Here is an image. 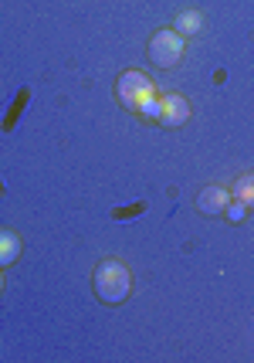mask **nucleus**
<instances>
[{
    "label": "nucleus",
    "mask_w": 254,
    "mask_h": 363,
    "mask_svg": "<svg viewBox=\"0 0 254 363\" xmlns=\"http://www.w3.org/2000/svg\"><path fill=\"white\" fill-rule=\"evenodd\" d=\"M224 214H227V221L241 224V221H244V214H248V207L241 204V201H231V204L224 207Z\"/></svg>",
    "instance_id": "nucleus-10"
},
{
    "label": "nucleus",
    "mask_w": 254,
    "mask_h": 363,
    "mask_svg": "<svg viewBox=\"0 0 254 363\" xmlns=\"http://www.w3.org/2000/svg\"><path fill=\"white\" fill-rule=\"evenodd\" d=\"M92 289H96V296L105 306H119L132 292V272L119 258H102L96 265V272H92Z\"/></svg>",
    "instance_id": "nucleus-1"
},
{
    "label": "nucleus",
    "mask_w": 254,
    "mask_h": 363,
    "mask_svg": "<svg viewBox=\"0 0 254 363\" xmlns=\"http://www.w3.org/2000/svg\"><path fill=\"white\" fill-rule=\"evenodd\" d=\"M190 119V102L183 95H159V123L163 126H183Z\"/></svg>",
    "instance_id": "nucleus-4"
},
{
    "label": "nucleus",
    "mask_w": 254,
    "mask_h": 363,
    "mask_svg": "<svg viewBox=\"0 0 254 363\" xmlns=\"http://www.w3.org/2000/svg\"><path fill=\"white\" fill-rule=\"evenodd\" d=\"M187 55V38L176 28H163L149 38V62L156 68H176Z\"/></svg>",
    "instance_id": "nucleus-2"
},
{
    "label": "nucleus",
    "mask_w": 254,
    "mask_h": 363,
    "mask_svg": "<svg viewBox=\"0 0 254 363\" xmlns=\"http://www.w3.org/2000/svg\"><path fill=\"white\" fill-rule=\"evenodd\" d=\"M136 116H143V119H149V123H159V95L146 99L143 106L136 109Z\"/></svg>",
    "instance_id": "nucleus-9"
},
{
    "label": "nucleus",
    "mask_w": 254,
    "mask_h": 363,
    "mask_svg": "<svg viewBox=\"0 0 254 363\" xmlns=\"http://www.w3.org/2000/svg\"><path fill=\"white\" fill-rule=\"evenodd\" d=\"M173 28L183 34V38H190V34H197L204 28V14H200V11H180L173 21Z\"/></svg>",
    "instance_id": "nucleus-7"
},
{
    "label": "nucleus",
    "mask_w": 254,
    "mask_h": 363,
    "mask_svg": "<svg viewBox=\"0 0 254 363\" xmlns=\"http://www.w3.org/2000/svg\"><path fill=\"white\" fill-rule=\"evenodd\" d=\"M115 95H119V102H122L126 109L136 112L146 99H153V95H156V85L149 82V75L136 72V68H129V72H122L119 82H115Z\"/></svg>",
    "instance_id": "nucleus-3"
},
{
    "label": "nucleus",
    "mask_w": 254,
    "mask_h": 363,
    "mask_svg": "<svg viewBox=\"0 0 254 363\" xmlns=\"http://www.w3.org/2000/svg\"><path fill=\"white\" fill-rule=\"evenodd\" d=\"M231 194H234V201H241L244 207H254V174H241L238 180H234Z\"/></svg>",
    "instance_id": "nucleus-8"
},
{
    "label": "nucleus",
    "mask_w": 254,
    "mask_h": 363,
    "mask_svg": "<svg viewBox=\"0 0 254 363\" xmlns=\"http://www.w3.org/2000/svg\"><path fill=\"white\" fill-rule=\"evenodd\" d=\"M21 248H24V241H21V238H17L14 231L0 228V269L14 265L17 258H21Z\"/></svg>",
    "instance_id": "nucleus-6"
},
{
    "label": "nucleus",
    "mask_w": 254,
    "mask_h": 363,
    "mask_svg": "<svg viewBox=\"0 0 254 363\" xmlns=\"http://www.w3.org/2000/svg\"><path fill=\"white\" fill-rule=\"evenodd\" d=\"M0 292H4V272H0Z\"/></svg>",
    "instance_id": "nucleus-11"
},
{
    "label": "nucleus",
    "mask_w": 254,
    "mask_h": 363,
    "mask_svg": "<svg viewBox=\"0 0 254 363\" xmlns=\"http://www.w3.org/2000/svg\"><path fill=\"white\" fill-rule=\"evenodd\" d=\"M227 204H231V190H224V187H204L200 197H197V207L204 214H224Z\"/></svg>",
    "instance_id": "nucleus-5"
}]
</instances>
